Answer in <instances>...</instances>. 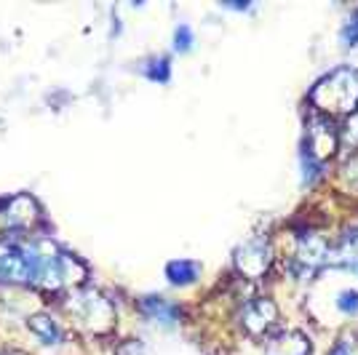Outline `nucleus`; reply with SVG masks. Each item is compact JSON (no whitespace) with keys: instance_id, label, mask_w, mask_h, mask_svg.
Returning <instances> with one entry per match:
<instances>
[{"instance_id":"nucleus-1","label":"nucleus","mask_w":358,"mask_h":355,"mask_svg":"<svg viewBox=\"0 0 358 355\" xmlns=\"http://www.w3.org/2000/svg\"><path fill=\"white\" fill-rule=\"evenodd\" d=\"M89 270L75 254L48 240L0 243V283H24L43 289H78Z\"/></svg>"},{"instance_id":"nucleus-2","label":"nucleus","mask_w":358,"mask_h":355,"mask_svg":"<svg viewBox=\"0 0 358 355\" xmlns=\"http://www.w3.org/2000/svg\"><path fill=\"white\" fill-rule=\"evenodd\" d=\"M310 102L324 115H356L358 113V70L337 67L324 75L313 89Z\"/></svg>"},{"instance_id":"nucleus-3","label":"nucleus","mask_w":358,"mask_h":355,"mask_svg":"<svg viewBox=\"0 0 358 355\" xmlns=\"http://www.w3.org/2000/svg\"><path fill=\"white\" fill-rule=\"evenodd\" d=\"M64 307L75 326L89 334H107L115 328V307L99 289H89V286L75 289L70 299L64 302Z\"/></svg>"},{"instance_id":"nucleus-4","label":"nucleus","mask_w":358,"mask_h":355,"mask_svg":"<svg viewBox=\"0 0 358 355\" xmlns=\"http://www.w3.org/2000/svg\"><path fill=\"white\" fill-rule=\"evenodd\" d=\"M236 270L246 281H262L270 273L273 265V243L268 236H252L246 238L236 249Z\"/></svg>"},{"instance_id":"nucleus-5","label":"nucleus","mask_w":358,"mask_h":355,"mask_svg":"<svg viewBox=\"0 0 358 355\" xmlns=\"http://www.w3.org/2000/svg\"><path fill=\"white\" fill-rule=\"evenodd\" d=\"M327 265H331V246L321 236L305 233V236L299 238L297 252H294V273L302 281L305 278L310 281L315 273Z\"/></svg>"},{"instance_id":"nucleus-6","label":"nucleus","mask_w":358,"mask_h":355,"mask_svg":"<svg viewBox=\"0 0 358 355\" xmlns=\"http://www.w3.org/2000/svg\"><path fill=\"white\" fill-rule=\"evenodd\" d=\"M278 305L270 296H254L241 307V326L252 337H270L278 331Z\"/></svg>"},{"instance_id":"nucleus-7","label":"nucleus","mask_w":358,"mask_h":355,"mask_svg":"<svg viewBox=\"0 0 358 355\" xmlns=\"http://www.w3.org/2000/svg\"><path fill=\"white\" fill-rule=\"evenodd\" d=\"M337 145H340V133L334 131L331 120H327V118L310 120L308 142H305V155H308L310 161L324 163L329 155H334Z\"/></svg>"},{"instance_id":"nucleus-8","label":"nucleus","mask_w":358,"mask_h":355,"mask_svg":"<svg viewBox=\"0 0 358 355\" xmlns=\"http://www.w3.org/2000/svg\"><path fill=\"white\" fill-rule=\"evenodd\" d=\"M0 219H3V227H8V230H30L32 224L41 219V211L30 195H16L11 201H6Z\"/></svg>"},{"instance_id":"nucleus-9","label":"nucleus","mask_w":358,"mask_h":355,"mask_svg":"<svg viewBox=\"0 0 358 355\" xmlns=\"http://www.w3.org/2000/svg\"><path fill=\"white\" fill-rule=\"evenodd\" d=\"M310 353H313L310 337H305L302 331H294V328H278L275 334L268 337V347H265V355H310Z\"/></svg>"},{"instance_id":"nucleus-10","label":"nucleus","mask_w":358,"mask_h":355,"mask_svg":"<svg viewBox=\"0 0 358 355\" xmlns=\"http://www.w3.org/2000/svg\"><path fill=\"white\" fill-rule=\"evenodd\" d=\"M139 310H142L145 318H150V321H155V324L161 326H174L182 318V310L174 302L164 299V296H145L139 302Z\"/></svg>"},{"instance_id":"nucleus-11","label":"nucleus","mask_w":358,"mask_h":355,"mask_svg":"<svg viewBox=\"0 0 358 355\" xmlns=\"http://www.w3.org/2000/svg\"><path fill=\"white\" fill-rule=\"evenodd\" d=\"M331 265L358 275V227H350L337 243V249H331Z\"/></svg>"},{"instance_id":"nucleus-12","label":"nucleus","mask_w":358,"mask_h":355,"mask_svg":"<svg viewBox=\"0 0 358 355\" xmlns=\"http://www.w3.org/2000/svg\"><path fill=\"white\" fill-rule=\"evenodd\" d=\"M27 328L43 345H62V340H64V331H62L59 324L48 312H35L30 321H27Z\"/></svg>"},{"instance_id":"nucleus-13","label":"nucleus","mask_w":358,"mask_h":355,"mask_svg":"<svg viewBox=\"0 0 358 355\" xmlns=\"http://www.w3.org/2000/svg\"><path fill=\"white\" fill-rule=\"evenodd\" d=\"M201 275V265L193 259H174L166 265V278L174 286H190L195 283V278Z\"/></svg>"},{"instance_id":"nucleus-14","label":"nucleus","mask_w":358,"mask_h":355,"mask_svg":"<svg viewBox=\"0 0 358 355\" xmlns=\"http://www.w3.org/2000/svg\"><path fill=\"white\" fill-rule=\"evenodd\" d=\"M145 75H148L150 80H155V83H166L169 78H171V64L166 57H158V59H150L145 64Z\"/></svg>"},{"instance_id":"nucleus-15","label":"nucleus","mask_w":358,"mask_h":355,"mask_svg":"<svg viewBox=\"0 0 358 355\" xmlns=\"http://www.w3.org/2000/svg\"><path fill=\"white\" fill-rule=\"evenodd\" d=\"M334 307L343 312V315H356L358 312V291H340L334 299Z\"/></svg>"},{"instance_id":"nucleus-16","label":"nucleus","mask_w":358,"mask_h":355,"mask_svg":"<svg viewBox=\"0 0 358 355\" xmlns=\"http://www.w3.org/2000/svg\"><path fill=\"white\" fill-rule=\"evenodd\" d=\"M340 41H343L345 48H353V45H358V8L350 14V19L345 22L343 32H340Z\"/></svg>"},{"instance_id":"nucleus-17","label":"nucleus","mask_w":358,"mask_h":355,"mask_svg":"<svg viewBox=\"0 0 358 355\" xmlns=\"http://www.w3.org/2000/svg\"><path fill=\"white\" fill-rule=\"evenodd\" d=\"M174 48L177 51H190L193 48V30L187 24H179L174 30Z\"/></svg>"},{"instance_id":"nucleus-18","label":"nucleus","mask_w":358,"mask_h":355,"mask_svg":"<svg viewBox=\"0 0 358 355\" xmlns=\"http://www.w3.org/2000/svg\"><path fill=\"white\" fill-rule=\"evenodd\" d=\"M329 355H358V337H356V334H348V337H343V340L331 347V353H329Z\"/></svg>"},{"instance_id":"nucleus-19","label":"nucleus","mask_w":358,"mask_h":355,"mask_svg":"<svg viewBox=\"0 0 358 355\" xmlns=\"http://www.w3.org/2000/svg\"><path fill=\"white\" fill-rule=\"evenodd\" d=\"M343 177L350 182V187H358V155L343 166Z\"/></svg>"},{"instance_id":"nucleus-20","label":"nucleus","mask_w":358,"mask_h":355,"mask_svg":"<svg viewBox=\"0 0 358 355\" xmlns=\"http://www.w3.org/2000/svg\"><path fill=\"white\" fill-rule=\"evenodd\" d=\"M345 139H350L353 145H358V113H356V115H350V120H348V131H345Z\"/></svg>"}]
</instances>
